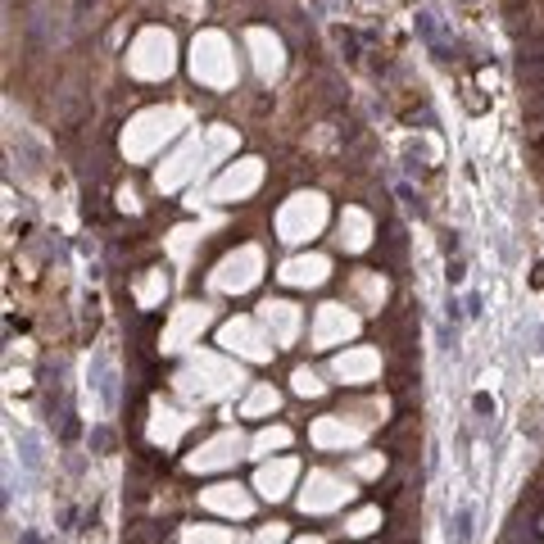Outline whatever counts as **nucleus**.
I'll return each mask as SVG.
<instances>
[{
    "instance_id": "2",
    "label": "nucleus",
    "mask_w": 544,
    "mask_h": 544,
    "mask_svg": "<svg viewBox=\"0 0 544 544\" xmlns=\"http://www.w3.org/2000/svg\"><path fill=\"white\" fill-rule=\"evenodd\" d=\"M19 454H23V467H28V472H41V444H36V436L19 431Z\"/></svg>"
},
{
    "instance_id": "3",
    "label": "nucleus",
    "mask_w": 544,
    "mask_h": 544,
    "mask_svg": "<svg viewBox=\"0 0 544 544\" xmlns=\"http://www.w3.org/2000/svg\"><path fill=\"white\" fill-rule=\"evenodd\" d=\"M109 440H114V436H109V427H95L91 431V449H109Z\"/></svg>"
},
{
    "instance_id": "5",
    "label": "nucleus",
    "mask_w": 544,
    "mask_h": 544,
    "mask_svg": "<svg viewBox=\"0 0 544 544\" xmlns=\"http://www.w3.org/2000/svg\"><path fill=\"white\" fill-rule=\"evenodd\" d=\"M540 350H544V336H540Z\"/></svg>"
},
{
    "instance_id": "4",
    "label": "nucleus",
    "mask_w": 544,
    "mask_h": 544,
    "mask_svg": "<svg viewBox=\"0 0 544 544\" xmlns=\"http://www.w3.org/2000/svg\"><path fill=\"white\" fill-rule=\"evenodd\" d=\"M19 544H41V535H36V530H23V535H19Z\"/></svg>"
},
{
    "instance_id": "1",
    "label": "nucleus",
    "mask_w": 544,
    "mask_h": 544,
    "mask_svg": "<svg viewBox=\"0 0 544 544\" xmlns=\"http://www.w3.org/2000/svg\"><path fill=\"white\" fill-rule=\"evenodd\" d=\"M114 381H118V377H114V367H109V358H105V354H95V390L105 394V404H109V408H114Z\"/></svg>"
}]
</instances>
